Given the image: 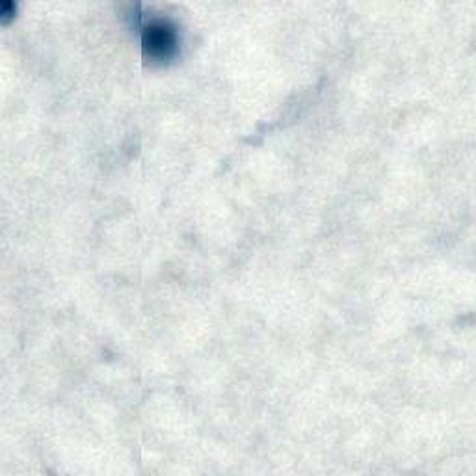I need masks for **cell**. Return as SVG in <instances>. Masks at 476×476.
<instances>
[{"mask_svg": "<svg viewBox=\"0 0 476 476\" xmlns=\"http://www.w3.org/2000/svg\"><path fill=\"white\" fill-rule=\"evenodd\" d=\"M177 34L168 21H153L143 32V48L151 58H168L175 50Z\"/></svg>", "mask_w": 476, "mask_h": 476, "instance_id": "1", "label": "cell"}]
</instances>
